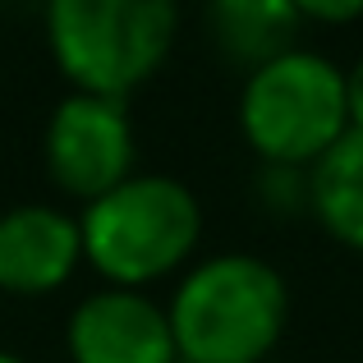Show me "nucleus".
Returning <instances> with one entry per match:
<instances>
[{
    "instance_id": "nucleus-1",
    "label": "nucleus",
    "mask_w": 363,
    "mask_h": 363,
    "mask_svg": "<svg viewBox=\"0 0 363 363\" xmlns=\"http://www.w3.org/2000/svg\"><path fill=\"white\" fill-rule=\"evenodd\" d=\"M290 294L276 267L225 253L184 276L170 308V336L189 363H257L285 327Z\"/></svg>"
},
{
    "instance_id": "nucleus-2",
    "label": "nucleus",
    "mask_w": 363,
    "mask_h": 363,
    "mask_svg": "<svg viewBox=\"0 0 363 363\" xmlns=\"http://www.w3.org/2000/svg\"><path fill=\"white\" fill-rule=\"evenodd\" d=\"M83 253L129 290L170 272L198 240V203L170 175H129L88 207L79 225Z\"/></svg>"
},
{
    "instance_id": "nucleus-3",
    "label": "nucleus",
    "mask_w": 363,
    "mask_h": 363,
    "mask_svg": "<svg viewBox=\"0 0 363 363\" xmlns=\"http://www.w3.org/2000/svg\"><path fill=\"white\" fill-rule=\"evenodd\" d=\"M175 37L166 0H55L51 46L74 83L92 97H116L161 65Z\"/></svg>"
},
{
    "instance_id": "nucleus-4",
    "label": "nucleus",
    "mask_w": 363,
    "mask_h": 363,
    "mask_svg": "<svg viewBox=\"0 0 363 363\" xmlns=\"http://www.w3.org/2000/svg\"><path fill=\"white\" fill-rule=\"evenodd\" d=\"M244 133L267 161H318L350 129L345 74L318 51H285L248 74L240 101Z\"/></svg>"
},
{
    "instance_id": "nucleus-5",
    "label": "nucleus",
    "mask_w": 363,
    "mask_h": 363,
    "mask_svg": "<svg viewBox=\"0 0 363 363\" xmlns=\"http://www.w3.org/2000/svg\"><path fill=\"white\" fill-rule=\"evenodd\" d=\"M129 161L133 129L124 116V101L74 92L55 106L46 124V166L69 194L97 203L120 179H129Z\"/></svg>"
},
{
    "instance_id": "nucleus-6",
    "label": "nucleus",
    "mask_w": 363,
    "mask_h": 363,
    "mask_svg": "<svg viewBox=\"0 0 363 363\" xmlns=\"http://www.w3.org/2000/svg\"><path fill=\"white\" fill-rule=\"evenodd\" d=\"M69 350L79 363H175L170 318L133 290H101L69 318Z\"/></svg>"
},
{
    "instance_id": "nucleus-7",
    "label": "nucleus",
    "mask_w": 363,
    "mask_h": 363,
    "mask_svg": "<svg viewBox=\"0 0 363 363\" xmlns=\"http://www.w3.org/2000/svg\"><path fill=\"white\" fill-rule=\"evenodd\" d=\"M83 253L79 225L42 203L0 216V285L14 294H42L74 272Z\"/></svg>"
},
{
    "instance_id": "nucleus-8",
    "label": "nucleus",
    "mask_w": 363,
    "mask_h": 363,
    "mask_svg": "<svg viewBox=\"0 0 363 363\" xmlns=\"http://www.w3.org/2000/svg\"><path fill=\"white\" fill-rule=\"evenodd\" d=\"M299 5L290 0H221L207 9V28L212 42L221 46L230 60L262 69L267 60L294 51V33H299Z\"/></svg>"
},
{
    "instance_id": "nucleus-9",
    "label": "nucleus",
    "mask_w": 363,
    "mask_h": 363,
    "mask_svg": "<svg viewBox=\"0 0 363 363\" xmlns=\"http://www.w3.org/2000/svg\"><path fill=\"white\" fill-rule=\"evenodd\" d=\"M308 203L331 235L363 248V129H345L308 175Z\"/></svg>"
},
{
    "instance_id": "nucleus-10",
    "label": "nucleus",
    "mask_w": 363,
    "mask_h": 363,
    "mask_svg": "<svg viewBox=\"0 0 363 363\" xmlns=\"http://www.w3.org/2000/svg\"><path fill=\"white\" fill-rule=\"evenodd\" d=\"M345 111H350V129H363V60L345 74Z\"/></svg>"
},
{
    "instance_id": "nucleus-11",
    "label": "nucleus",
    "mask_w": 363,
    "mask_h": 363,
    "mask_svg": "<svg viewBox=\"0 0 363 363\" xmlns=\"http://www.w3.org/2000/svg\"><path fill=\"white\" fill-rule=\"evenodd\" d=\"M299 14H313V18H354V14H363V0H350V5H322V0H313V5H299Z\"/></svg>"
},
{
    "instance_id": "nucleus-12",
    "label": "nucleus",
    "mask_w": 363,
    "mask_h": 363,
    "mask_svg": "<svg viewBox=\"0 0 363 363\" xmlns=\"http://www.w3.org/2000/svg\"><path fill=\"white\" fill-rule=\"evenodd\" d=\"M0 363H23V359H14V354H5V350H0Z\"/></svg>"
}]
</instances>
